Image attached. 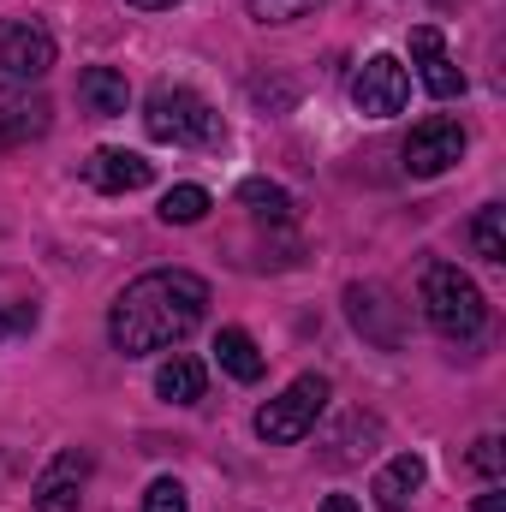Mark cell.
<instances>
[{
	"mask_svg": "<svg viewBox=\"0 0 506 512\" xmlns=\"http://www.w3.org/2000/svg\"><path fill=\"white\" fill-rule=\"evenodd\" d=\"M209 316V280L191 268H149L137 274L108 310V340L120 358H149L191 340Z\"/></svg>",
	"mask_w": 506,
	"mask_h": 512,
	"instance_id": "cell-1",
	"label": "cell"
},
{
	"mask_svg": "<svg viewBox=\"0 0 506 512\" xmlns=\"http://www.w3.org/2000/svg\"><path fill=\"white\" fill-rule=\"evenodd\" d=\"M417 304H423V322L441 340H477L489 328V298L459 262H429L423 286H417Z\"/></svg>",
	"mask_w": 506,
	"mask_h": 512,
	"instance_id": "cell-2",
	"label": "cell"
},
{
	"mask_svg": "<svg viewBox=\"0 0 506 512\" xmlns=\"http://www.w3.org/2000/svg\"><path fill=\"white\" fill-rule=\"evenodd\" d=\"M143 131L155 143H173V149H215L221 143V114L185 84H155L149 102H143Z\"/></svg>",
	"mask_w": 506,
	"mask_h": 512,
	"instance_id": "cell-3",
	"label": "cell"
},
{
	"mask_svg": "<svg viewBox=\"0 0 506 512\" xmlns=\"http://www.w3.org/2000/svg\"><path fill=\"white\" fill-rule=\"evenodd\" d=\"M328 393H334L328 376H298L280 399H268V405L256 411V435H262L268 447H292V441L316 435V423H322V411H328Z\"/></svg>",
	"mask_w": 506,
	"mask_h": 512,
	"instance_id": "cell-4",
	"label": "cell"
},
{
	"mask_svg": "<svg viewBox=\"0 0 506 512\" xmlns=\"http://www.w3.org/2000/svg\"><path fill=\"white\" fill-rule=\"evenodd\" d=\"M405 102H411V72L393 54H370L358 66V78H352V108L364 120H393Z\"/></svg>",
	"mask_w": 506,
	"mask_h": 512,
	"instance_id": "cell-5",
	"label": "cell"
},
{
	"mask_svg": "<svg viewBox=\"0 0 506 512\" xmlns=\"http://www.w3.org/2000/svg\"><path fill=\"white\" fill-rule=\"evenodd\" d=\"M48 66H54V36L36 18H0V78L36 84Z\"/></svg>",
	"mask_w": 506,
	"mask_h": 512,
	"instance_id": "cell-6",
	"label": "cell"
},
{
	"mask_svg": "<svg viewBox=\"0 0 506 512\" xmlns=\"http://www.w3.org/2000/svg\"><path fill=\"white\" fill-rule=\"evenodd\" d=\"M465 143H471V137H465L459 120L429 114L423 126H411V137H405V167H411V179H441L447 167H459Z\"/></svg>",
	"mask_w": 506,
	"mask_h": 512,
	"instance_id": "cell-7",
	"label": "cell"
},
{
	"mask_svg": "<svg viewBox=\"0 0 506 512\" xmlns=\"http://www.w3.org/2000/svg\"><path fill=\"white\" fill-rule=\"evenodd\" d=\"M346 316H352V328L364 340H376L381 352H393L405 340V310L393 304V292L376 286V280H352L346 286Z\"/></svg>",
	"mask_w": 506,
	"mask_h": 512,
	"instance_id": "cell-8",
	"label": "cell"
},
{
	"mask_svg": "<svg viewBox=\"0 0 506 512\" xmlns=\"http://www.w3.org/2000/svg\"><path fill=\"white\" fill-rule=\"evenodd\" d=\"M48 126H54V102L36 84H0V155L48 137Z\"/></svg>",
	"mask_w": 506,
	"mask_h": 512,
	"instance_id": "cell-9",
	"label": "cell"
},
{
	"mask_svg": "<svg viewBox=\"0 0 506 512\" xmlns=\"http://www.w3.org/2000/svg\"><path fill=\"white\" fill-rule=\"evenodd\" d=\"M84 483H90V453L66 447V453H54V459L42 465L30 501H36V512H78L84 507Z\"/></svg>",
	"mask_w": 506,
	"mask_h": 512,
	"instance_id": "cell-10",
	"label": "cell"
},
{
	"mask_svg": "<svg viewBox=\"0 0 506 512\" xmlns=\"http://www.w3.org/2000/svg\"><path fill=\"white\" fill-rule=\"evenodd\" d=\"M411 60H417V78H423V90H429L435 102L465 96V72L453 66V54H447V42H441L435 24H417V30H411Z\"/></svg>",
	"mask_w": 506,
	"mask_h": 512,
	"instance_id": "cell-11",
	"label": "cell"
},
{
	"mask_svg": "<svg viewBox=\"0 0 506 512\" xmlns=\"http://www.w3.org/2000/svg\"><path fill=\"white\" fill-rule=\"evenodd\" d=\"M149 161L137 155V149H96L90 161H84V179H90V191H102V197H126V191H143L149 185Z\"/></svg>",
	"mask_w": 506,
	"mask_h": 512,
	"instance_id": "cell-12",
	"label": "cell"
},
{
	"mask_svg": "<svg viewBox=\"0 0 506 512\" xmlns=\"http://www.w3.org/2000/svg\"><path fill=\"white\" fill-rule=\"evenodd\" d=\"M78 108L96 114V120H120V114L131 108L126 72H114V66H90V72H78Z\"/></svg>",
	"mask_w": 506,
	"mask_h": 512,
	"instance_id": "cell-13",
	"label": "cell"
},
{
	"mask_svg": "<svg viewBox=\"0 0 506 512\" xmlns=\"http://www.w3.org/2000/svg\"><path fill=\"white\" fill-rule=\"evenodd\" d=\"M423 477H429V465H423L417 453H399V459H387V465L376 471L370 495H376L381 512H411V495L423 489Z\"/></svg>",
	"mask_w": 506,
	"mask_h": 512,
	"instance_id": "cell-14",
	"label": "cell"
},
{
	"mask_svg": "<svg viewBox=\"0 0 506 512\" xmlns=\"http://www.w3.org/2000/svg\"><path fill=\"white\" fill-rule=\"evenodd\" d=\"M36 322H42V298H36V286L18 280V274H0V340L30 334Z\"/></svg>",
	"mask_w": 506,
	"mask_h": 512,
	"instance_id": "cell-15",
	"label": "cell"
},
{
	"mask_svg": "<svg viewBox=\"0 0 506 512\" xmlns=\"http://www.w3.org/2000/svg\"><path fill=\"white\" fill-rule=\"evenodd\" d=\"M376 447H381V423L376 417H364V411H352V417L328 435L322 459H328V465H358V459H370Z\"/></svg>",
	"mask_w": 506,
	"mask_h": 512,
	"instance_id": "cell-16",
	"label": "cell"
},
{
	"mask_svg": "<svg viewBox=\"0 0 506 512\" xmlns=\"http://www.w3.org/2000/svg\"><path fill=\"white\" fill-rule=\"evenodd\" d=\"M215 364H221L233 382H245V387L262 382V370H268V358L256 352V340L245 334V328H221V334H215Z\"/></svg>",
	"mask_w": 506,
	"mask_h": 512,
	"instance_id": "cell-17",
	"label": "cell"
},
{
	"mask_svg": "<svg viewBox=\"0 0 506 512\" xmlns=\"http://www.w3.org/2000/svg\"><path fill=\"white\" fill-rule=\"evenodd\" d=\"M203 382H209V376H203V364H197V358H185V352H173V358L155 370V393H161L167 405H197V399H203Z\"/></svg>",
	"mask_w": 506,
	"mask_h": 512,
	"instance_id": "cell-18",
	"label": "cell"
},
{
	"mask_svg": "<svg viewBox=\"0 0 506 512\" xmlns=\"http://www.w3.org/2000/svg\"><path fill=\"white\" fill-rule=\"evenodd\" d=\"M465 239H471V251L483 256V262H506V209L501 203H483L477 215H471V227H465Z\"/></svg>",
	"mask_w": 506,
	"mask_h": 512,
	"instance_id": "cell-19",
	"label": "cell"
},
{
	"mask_svg": "<svg viewBox=\"0 0 506 512\" xmlns=\"http://www.w3.org/2000/svg\"><path fill=\"white\" fill-rule=\"evenodd\" d=\"M239 203H245L251 215H262V221H274V227L292 221V197H286L274 179H245V185H239Z\"/></svg>",
	"mask_w": 506,
	"mask_h": 512,
	"instance_id": "cell-20",
	"label": "cell"
},
{
	"mask_svg": "<svg viewBox=\"0 0 506 512\" xmlns=\"http://www.w3.org/2000/svg\"><path fill=\"white\" fill-rule=\"evenodd\" d=\"M209 215V191L203 185H173L167 197H161V221L167 227H191V221H203Z\"/></svg>",
	"mask_w": 506,
	"mask_h": 512,
	"instance_id": "cell-21",
	"label": "cell"
},
{
	"mask_svg": "<svg viewBox=\"0 0 506 512\" xmlns=\"http://www.w3.org/2000/svg\"><path fill=\"white\" fill-rule=\"evenodd\" d=\"M328 0H251V18L256 24H298L310 12H322Z\"/></svg>",
	"mask_w": 506,
	"mask_h": 512,
	"instance_id": "cell-22",
	"label": "cell"
},
{
	"mask_svg": "<svg viewBox=\"0 0 506 512\" xmlns=\"http://www.w3.org/2000/svg\"><path fill=\"white\" fill-rule=\"evenodd\" d=\"M143 512H191L185 483H179V477H155V483L143 489Z\"/></svg>",
	"mask_w": 506,
	"mask_h": 512,
	"instance_id": "cell-23",
	"label": "cell"
},
{
	"mask_svg": "<svg viewBox=\"0 0 506 512\" xmlns=\"http://www.w3.org/2000/svg\"><path fill=\"white\" fill-rule=\"evenodd\" d=\"M471 471H483V477H501V471H506L501 435H477V441H471Z\"/></svg>",
	"mask_w": 506,
	"mask_h": 512,
	"instance_id": "cell-24",
	"label": "cell"
},
{
	"mask_svg": "<svg viewBox=\"0 0 506 512\" xmlns=\"http://www.w3.org/2000/svg\"><path fill=\"white\" fill-rule=\"evenodd\" d=\"M322 512H358V501H352V495H328V501H322Z\"/></svg>",
	"mask_w": 506,
	"mask_h": 512,
	"instance_id": "cell-25",
	"label": "cell"
},
{
	"mask_svg": "<svg viewBox=\"0 0 506 512\" xmlns=\"http://www.w3.org/2000/svg\"><path fill=\"white\" fill-rule=\"evenodd\" d=\"M477 512H506V501H501V495H495V489H489V495L477 501Z\"/></svg>",
	"mask_w": 506,
	"mask_h": 512,
	"instance_id": "cell-26",
	"label": "cell"
},
{
	"mask_svg": "<svg viewBox=\"0 0 506 512\" xmlns=\"http://www.w3.org/2000/svg\"><path fill=\"white\" fill-rule=\"evenodd\" d=\"M131 6H143V12H167V6H179V0H131Z\"/></svg>",
	"mask_w": 506,
	"mask_h": 512,
	"instance_id": "cell-27",
	"label": "cell"
}]
</instances>
